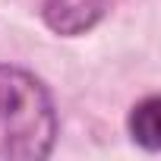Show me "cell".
Returning a JSON list of instances; mask_svg holds the SVG:
<instances>
[{
  "mask_svg": "<svg viewBox=\"0 0 161 161\" xmlns=\"http://www.w3.org/2000/svg\"><path fill=\"white\" fill-rule=\"evenodd\" d=\"M111 7V0H41V19L60 38L92 32Z\"/></svg>",
  "mask_w": 161,
  "mask_h": 161,
  "instance_id": "7a4b0ae2",
  "label": "cell"
},
{
  "mask_svg": "<svg viewBox=\"0 0 161 161\" xmlns=\"http://www.w3.org/2000/svg\"><path fill=\"white\" fill-rule=\"evenodd\" d=\"M126 130H130L133 142L139 148H145L148 155H155L161 148V101H158V95H145L142 101H136L130 108Z\"/></svg>",
  "mask_w": 161,
  "mask_h": 161,
  "instance_id": "3957f363",
  "label": "cell"
},
{
  "mask_svg": "<svg viewBox=\"0 0 161 161\" xmlns=\"http://www.w3.org/2000/svg\"><path fill=\"white\" fill-rule=\"evenodd\" d=\"M57 142V108L41 79L0 63V158L41 161Z\"/></svg>",
  "mask_w": 161,
  "mask_h": 161,
  "instance_id": "6da1fadb",
  "label": "cell"
}]
</instances>
